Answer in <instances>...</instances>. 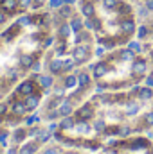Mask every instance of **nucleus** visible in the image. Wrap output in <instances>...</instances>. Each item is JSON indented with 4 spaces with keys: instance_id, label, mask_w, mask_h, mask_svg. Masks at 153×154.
<instances>
[{
    "instance_id": "nucleus-7",
    "label": "nucleus",
    "mask_w": 153,
    "mask_h": 154,
    "mask_svg": "<svg viewBox=\"0 0 153 154\" xmlns=\"http://www.w3.org/2000/svg\"><path fill=\"white\" fill-rule=\"evenodd\" d=\"M61 154H77V152H74V151H67V152H61Z\"/></svg>"
},
{
    "instance_id": "nucleus-4",
    "label": "nucleus",
    "mask_w": 153,
    "mask_h": 154,
    "mask_svg": "<svg viewBox=\"0 0 153 154\" xmlns=\"http://www.w3.org/2000/svg\"><path fill=\"white\" fill-rule=\"evenodd\" d=\"M27 11H33V0H0V32Z\"/></svg>"
},
{
    "instance_id": "nucleus-1",
    "label": "nucleus",
    "mask_w": 153,
    "mask_h": 154,
    "mask_svg": "<svg viewBox=\"0 0 153 154\" xmlns=\"http://www.w3.org/2000/svg\"><path fill=\"white\" fill-rule=\"evenodd\" d=\"M52 9L27 11L0 32V93L27 72L38 74L41 57L52 45Z\"/></svg>"
},
{
    "instance_id": "nucleus-2",
    "label": "nucleus",
    "mask_w": 153,
    "mask_h": 154,
    "mask_svg": "<svg viewBox=\"0 0 153 154\" xmlns=\"http://www.w3.org/2000/svg\"><path fill=\"white\" fill-rule=\"evenodd\" d=\"M52 45L47 50L45 68L50 75L72 74L96 54L94 32L85 27V20L76 4L63 2L60 7L52 9Z\"/></svg>"
},
{
    "instance_id": "nucleus-6",
    "label": "nucleus",
    "mask_w": 153,
    "mask_h": 154,
    "mask_svg": "<svg viewBox=\"0 0 153 154\" xmlns=\"http://www.w3.org/2000/svg\"><path fill=\"white\" fill-rule=\"evenodd\" d=\"M128 2H132V4H133V5H139V4H141V5H142V0H128Z\"/></svg>"
},
{
    "instance_id": "nucleus-3",
    "label": "nucleus",
    "mask_w": 153,
    "mask_h": 154,
    "mask_svg": "<svg viewBox=\"0 0 153 154\" xmlns=\"http://www.w3.org/2000/svg\"><path fill=\"white\" fill-rule=\"evenodd\" d=\"M76 7L105 50L124 47L137 36L139 13L128 0H76Z\"/></svg>"
},
{
    "instance_id": "nucleus-5",
    "label": "nucleus",
    "mask_w": 153,
    "mask_h": 154,
    "mask_svg": "<svg viewBox=\"0 0 153 154\" xmlns=\"http://www.w3.org/2000/svg\"><path fill=\"white\" fill-rule=\"evenodd\" d=\"M63 151L60 149V147H56V145H50V147H45L43 149V154H61Z\"/></svg>"
},
{
    "instance_id": "nucleus-8",
    "label": "nucleus",
    "mask_w": 153,
    "mask_h": 154,
    "mask_svg": "<svg viewBox=\"0 0 153 154\" xmlns=\"http://www.w3.org/2000/svg\"><path fill=\"white\" fill-rule=\"evenodd\" d=\"M150 56H151V59H153V50L150 48Z\"/></svg>"
}]
</instances>
